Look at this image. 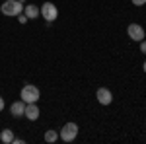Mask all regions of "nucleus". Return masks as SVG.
Here are the masks:
<instances>
[{"instance_id":"obj_8","label":"nucleus","mask_w":146,"mask_h":144,"mask_svg":"<svg viewBox=\"0 0 146 144\" xmlns=\"http://www.w3.org/2000/svg\"><path fill=\"white\" fill-rule=\"evenodd\" d=\"M39 107L35 105V103H25V113H23V117H27L29 121H37L39 119Z\"/></svg>"},{"instance_id":"obj_9","label":"nucleus","mask_w":146,"mask_h":144,"mask_svg":"<svg viewBox=\"0 0 146 144\" xmlns=\"http://www.w3.org/2000/svg\"><path fill=\"white\" fill-rule=\"evenodd\" d=\"M23 14L27 16V20H35V18L41 16V10L35 4H23Z\"/></svg>"},{"instance_id":"obj_16","label":"nucleus","mask_w":146,"mask_h":144,"mask_svg":"<svg viewBox=\"0 0 146 144\" xmlns=\"http://www.w3.org/2000/svg\"><path fill=\"white\" fill-rule=\"evenodd\" d=\"M4 109V100H2V96H0V111Z\"/></svg>"},{"instance_id":"obj_1","label":"nucleus","mask_w":146,"mask_h":144,"mask_svg":"<svg viewBox=\"0 0 146 144\" xmlns=\"http://www.w3.org/2000/svg\"><path fill=\"white\" fill-rule=\"evenodd\" d=\"M0 12L4 16H20L23 12V2H20V0H4V4L0 6Z\"/></svg>"},{"instance_id":"obj_12","label":"nucleus","mask_w":146,"mask_h":144,"mask_svg":"<svg viewBox=\"0 0 146 144\" xmlns=\"http://www.w3.org/2000/svg\"><path fill=\"white\" fill-rule=\"evenodd\" d=\"M16 18H18V22H20V23H27V16H25L23 12L20 14V16H16Z\"/></svg>"},{"instance_id":"obj_2","label":"nucleus","mask_w":146,"mask_h":144,"mask_svg":"<svg viewBox=\"0 0 146 144\" xmlns=\"http://www.w3.org/2000/svg\"><path fill=\"white\" fill-rule=\"evenodd\" d=\"M78 136V125L76 123H66L62 127V131L58 133V138L62 142H74V138Z\"/></svg>"},{"instance_id":"obj_13","label":"nucleus","mask_w":146,"mask_h":144,"mask_svg":"<svg viewBox=\"0 0 146 144\" xmlns=\"http://www.w3.org/2000/svg\"><path fill=\"white\" fill-rule=\"evenodd\" d=\"M140 53H144V55H146V39L140 41Z\"/></svg>"},{"instance_id":"obj_7","label":"nucleus","mask_w":146,"mask_h":144,"mask_svg":"<svg viewBox=\"0 0 146 144\" xmlns=\"http://www.w3.org/2000/svg\"><path fill=\"white\" fill-rule=\"evenodd\" d=\"M10 113H12V117H16V119L23 117V113H25V101L23 100L14 101V103L10 105Z\"/></svg>"},{"instance_id":"obj_4","label":"nucleus","mask_w":146,"mask_h":144,"mask_svg":"<svg viewBox=\"0 0 146 144\" xmlns=\"http://www.w3.org/2000/svg\"><path fill=\"white\" fill-rule=\"evenodd\" d=\"M39 10H41V16H43L45 22H55L56 18H58V10H56V6L53 4V2H45V4H41Z\"/></svg>"},{"instance_id":"obj_3","label":"nucleus","mask_w":146,"mask_h":144,"mask_svg":"<svg viewBox=\"0 0 146 144\" xmlns=\"http://www.w3.org/2000/svg\"><path fill=\"white\" fill-rule=\"evenodd\" d=\"M39 88L37 86H33V84H25L22 88V100L25 101V103H37V100H39Z\"/></svg>"},{"instance_id":"obj_17","label":"nucleus","mask_w":146,"mask_h":144,"mask_svg":"<svg viewBox=\"0 0 146 144\" xmlns=\"http://www.w3.org/2000/svg\"><path fill=\"white\" fill-rule=\"evenodd\" d=\"M142 68H144V72H146V60H144V64H142Z\"/></svg>"},{"instance_id":"obj_5","label":"nucleus","mask_w":146,"mask_h":144,"mask_svg":"<svg viewBox=\"0 0 146 144\" xmlns=\"http://www.w3.org/2000/svg\"><path fill=\"white\" fill-rule=\"evenodd\" d=\"M127 33H129V37H131L133 41H138V43L144 39V35H146L144 33V27L138 25V23H131V25L127 27Z\"/></svg>"},{"instance_id":"obj_6","label":"nucleus","mask_w":146,"mask_h":144,"mask_svg":"<svg viewBox=\"0 0 146 144\" xmlns=\"http://www.w3.org/2000/svg\"><path fill=\"white\" fill-rule=\"evenodd\" d=\"M96 98H98V101H100L101 105H111L113 94L107 88H100V90H98V94H96Z\"/></svg>"},{"instance_id":"obj_11","label":"nucleus","mask_w":146,"mask_h":144,"mask_svg":"<svg viewBox=\"0 0 146 144\" xmlns=\"http://www.w3.org/2000/svg\"><path fill=\"white\" fill-rule=\"evenodd\" d=\"M56 140H58V133H56V131H47L45 133V142L53 144V142H56Z\"/></svg>"},{"instance_id":"obj_14","label":"nucleus","mask_w":146,"mask_h":144,"mask_svg":"<svg viewBox=\"0 0 146 144\" xmlns=\"http://www.w3.org/2000/svg\"><path fill=\"white\" fill-rule=\"evenodd\" d=\"M131 2H133L135 6H144L146 4V0H131Z\"/></svg>"},{"instance_id":"obj_10","label":"nucleus","mask_w":146,"mask_h":144,"mask_svg":"<svg viewBox=\"0 0 146 144\" xmlns=\"http://www.w3.org/2000/svg\"><path fill=\"white\" fill-rule=\"evenodd\" d=\"M0 140L4 144H12L14 142V131H12V129H4L2 134H0Z\"/></svg>"},{"instance_id":"obj_15","label":"nucleus","mask_w":146,"mask_h":144,"mask_svg":"<svg viewBox=\"0 0 146 144\" xmlns=\"http://www.w3.org/2000/svg\"><path fill=\"white\" fill-rule=\"evenodd\" d=\"M12 144H23V140H22V138H16V136H14V142H12Z\"/></svg>"}]
</instances>
